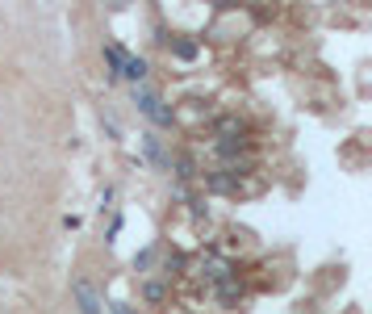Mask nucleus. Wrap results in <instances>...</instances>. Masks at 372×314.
I'll use <instances>...</instances> for the list:
<instances>
[{"mask_svg": "<svg viewBox=\"0 0 372 314\" xmlns=\"http://www.w3.org/2000/svg\"><path fill=\"white\" fill-rule=\"evenodd\" d=\"M72 297H76L80 314H100V293H96V285L88 277H76L72 281Z\"/></svg>", "mask_w": 372, "mask_h": 314, "instance_id": "f257e3e1", "label": "nucleus"}, {"mask_svg": "<svg viewBox=\"0 0 372 314\" xmlns=\"http://www.w3.org/2000/svg\"><path fill=\"white\" fill-rule=\"evenodd\" d=\"M122 76H126V80H134V84H138V80H142V76H146V63H142V59H134V55H126V63H122Z\"/></svg>", "mask_w": 372, "mask_h": 314, "instance_id": "7ed1b4c3", "label": "nucleus"}, {"mask_svg": "<svg viewBox=\"0 0 372 314\" xmlns=\"http://www.w3.org/2000/svg\"><path fill=\"white\" fill-rule=\"evenodd\" d=\"M134 101H138V109H142L151 122H159V126H168V122H172V114L164 109V101H159L151 88H134Z\"/></svg>", "mask_w": 372, "mask_h": 314, "instance_id": "f03ea898", "label": "nucleus"}, {"mask_svg": "<svg viewBox=\"0 0 372 314\" xmlns=\"http://www.w3.org/2000/svg\"><path fill=\"white\" fill-rule=\"evenodd\" d=\"M172 55L188 63V59H197V46H193V42H184V38H176V42H172Z\"/></svg>", "mask_w": 372, "mask_h": 314, "instance_id": "423d86ee", "label": "nucleus"}, {"mask_svg": "<svg viewBox=\"0 0 372 314\" xmlns=\"http://www.w3.org/2000/svg\"><path fill=\"white\" fill-rule=\"evenodd\" d=\"M142 143H146V155H151L159 168H164V164H168V155H164V147H159V138H155V134H142Z\"/></svg>", "mask_w": 372, "mask_h": 314, "instance_id": "20e7f679", "label": "nucleus"}, {"mask_svg": "<svg viewBox=\"0 0 372 314\" xmlns=\"http://www.w3.org/2000/svg\"><path fill=\"white\" fill-rule=\"evenodd\" d=\"M105 59H109L113 76H122V63H126V50H122V46H105Z\"/></svg>", "mask_w": 372, "mask_h": 314, "instance_id": "39448f33", "label": "nucleus"}]
</instances>
